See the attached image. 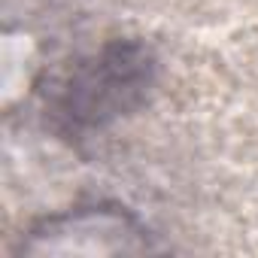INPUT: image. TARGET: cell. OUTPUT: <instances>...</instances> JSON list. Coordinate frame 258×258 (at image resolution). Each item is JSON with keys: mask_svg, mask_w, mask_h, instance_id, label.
Returning <instances> with one entry per match:
<instances>
[{"mask_svg": "<svg viewBox=\"0 0 258 258\" xmlns=\"http://www.w3.org/2000/svg\"><path fill=\"white\" fill-rule=\"evenodd\" d=\"M155 88V55L137 40H109L70 61L46 88V121L67 140L106 131L140 109Z\"/></svg>", "mask_w": 258, "mask_h": 258, "instance_id": "1", "label": "cell"}, {"mask_svg": "<svg viewBox=\"0 0 258 258\" xmlns=\"http://www.w3.org/2000/svg\"><path fill=\"white\" fill-rule=\"evenodd\" d=\"M155 234L121 204H76L40 219L22 234V255H127L158 252Z\"/></svg>", "mask_w": 258, "mask_h": 258, "instance_id": "2", "label": "cell"}]
</instances>
